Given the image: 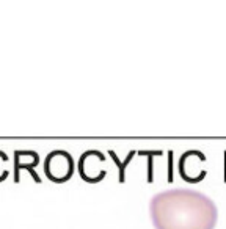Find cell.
I'll list each match as a JSON object with an SVG mask.
<instances>
[{
    "instance_id": "1",
    "label": "cell",
    "mask_w": 226,
    "mask_h": 229,
    "mask_svg": "<svg viewBox=\"0 0 226 229\" xmlns=\"http://www.w3.org/2000/svg\"><path fill=\"white\" fill-rule=\"evenodd\" d=\"M149 214L156 229H213L218 220L215 202L190 188H171L154 195Z\"/></svg>"
},
{
    "instance_id": "2",
    "label": "cell",
    "mask_w": 226,
    "mask_h": 229,
    "mask_svg": "<svg viewBox=\"0 0 226 229\" xmlns=\"http://www.w3.org/2000/svg\"><path fill=\"white\" fill-rule=\"evenodd\" d=\"M74 159L68 151L55 149L46 155L44 162V173L49 181L55 184H65L74 174Z\"/></svg>"
},
{
    "instance_id": "3",
    "label": "cell",
    "mask_w": 226,
    "mask_h": 229,
    "mask_svg": "<svg viewBox=\"0 0 226 229\" xmlns=\"http://www.w3.org/2000/svg\"><path fill=\"white\" fill-rule=\"evenodd\" d=\"M206 155H204L201 151H196V149H190V151H185L179 157V174L185 182H190V184H198L201 182L204 177H206Z\"/></svg>"
},
{
    "instance_id": "4",
    "label": "cell",
    "mask_w": 226,
    "mask_h": 229,
    "mask_svg": "<svg viewBox=\"0 0 226 229\" xmlns=\"http://www.w3.org/2000/svg\"><path fill=\"white\" fill-rule=\"evenodd\" d=\"M104 163H105V155L99 151H86L79 160V173L83 181L90 182V184H96L100 182L105 177V169H104Z\"/></svg>"
},
{
    "instance_id": "5",
    "label": "cell",
    "mask_w": 226,
    "mask_h": 229,
    "mask_svg": "<svg viewBox=\"0 0 226 229\" xmlns=\"http://www.w3.org/2000/svg\"><path fill=\"white\" fill-rule=\"evenodd\" d=\"M225 176H226V152H225Z\"/></svg>"
}]
</instances>
